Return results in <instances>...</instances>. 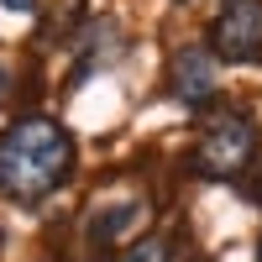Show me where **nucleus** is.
Instances as JSON below:
<instances>
[{
  "label": "nucleus",
  "mask_w": 262,
  "mask_h": 262,
  "mask_svg": "<svg viewBox=\"0 0 262 262\" xmlns=\"http://www.w3.org/2000/svg\"><path fill=\"white\" fill-rule=\"evenodd\" d=\"M79 163L74 131L53 116H21L0 131V194L16 205H42L69 184Z\"/></svg>",
  "instance_id": "obj_1"
},
{
  "label": "nucleus",
  "mask_w": 262,
  "mask_h": 262,
  "mask_svg": "<svg viewBox=\"0 0 262 262\" xmlns=\"http://www.w3.org/2000/svg\"><path fill=\"white\" fill-rule=\"evenodd\" d=\"M257 163V121L236 105H215L200 121V142H194V173L200 179L236 184Z\"/></svg>",
  "instance_id": "obj_2"
},
{
  "label": "nucleus",
  "mask_w": 262,
  "mask_h": 262,
  "mask_svg": "<svg viewBox=\"0 0 262 262\" xmlns=\"http://www.w3.org/2000/svg\"><path fill=\"white\" fill-rule=\"evenodd\" d=\"M210 53L221 63H262V0H221Z\"/></svg>",
  "instance_id": "obj_3"
},
{
  "label": "nucleus",
  "mask_w": 262,
  "mask_h": 262,
  "mask_svg": "<svg viewBox=\"0 0 262 262\" xmlns=\"http://www.w3.org/2000/svg\"><path fill=\"white\" fill-rule=\"evenodd\" d=\"M215 84H221V69H215V53L210 48H179L173 53V63H168V90H173V100H184L189 111H205L210 105V95H215Z\"/></svg>",
  "instance_id": "obj_4"
},
{
  "label": "nucleus",
  "mask_w": 262,
  "mask_h": 262,
  "mask_svg": "<svg viewBox=\"0 0 262 262\" xmlns=\"http://www.w3.org/2000/svg\"><path fill=\"white\" fill-rule=\"evenodd\" d=\"M121 48H126V37H121V27L111 16H100V21H90V32L79 37V69L69 74V90H79L84 79H95V74H105V69H116V58H121Z\"/></svg>",
  "instance_id": "obj_5"
},
{
  "label": "nucleus",
  "mask_w": 262,
  "mask_h": 262,
  "mask_svg": "<svg viewBox=\"0 0 262 262\" xmlns=\"http://www.w3.org/2000/svg\"><path fill=\"white\" fill-rule=\"evenodd\" d=\"M147 215V205L142 200H121V205H111V210H100L95 221H90V236H95V247H111V242H121V236L131 231Z\"/></svg>",
  "instance_id": "obj_6"
},
{
  "label": "nucleus",
  "mask_w": 262,
  "mask_h": 262,
  "mask_svg": "<svg viewBox=\"0 0 262 262\" xmlns=\"http://www.w3.org/2000/svg\"><path fill=\"white\" fill-rule=\"evenodd\" d=\"M116 262H173V236H163V231H152V236H137Z\"/></svg>",
  "instance_id": "obj_7"
},
{
  "label": "nucleus",
  "mask_w": 262,
  "mask_h": 262,
  "mask_svg": "<svg viewBox=\"0 0 262 262\" xmlns=\"http://www.w3.org/2000/svg\"><path fill=\"white\" fill-rule=\"evenodd\" d=\"M11 95H16V69L0 58V105H11Z\"/></svg>",
  "instance_id": "obj_8"
},
{
  "label": "nucleus",
  "mask_w": 262,
  "mask_h": 262,
  "mask_svg": "<svg viewBox=\"0 0 262 262\" xmlns=\"http://www.w3.org/2000/svg\"><path fill=\"white\" fill-rule=\"evenodd\" d=\"M0 6L16 11V16H32V11H37V0H0Z\"/></svg>",
  "instance_id": "obj_9"
},
{
  "label": "nucleus",
  "mask_w": 262,
  "mask_h": 262,
  "mask_svg": "<svg viewBox=\"0 0 262 262\" xmlns=\"http://www.w3.org/2000/svg\"><path fill=\"white\" fill-rule=\"evenodd\" d=\"M257 205H262V184H257Z\"/></svg>",
  "instance_id": "obj_10"
},
{
  "label": "nucleus",
  "mask_w": 262,
  "mask_h": 262,
  "mask_svg": "<svg viewBox=\"0 0 262 262\" xmlns=\"http://www.w3.org/2000/svg\"><path fill=\"white\" fill-rule=\"evenodd\" d=\"M257 262H262V242H257Z\"/></svg>",
  "instance_id": "obj_11"
}]
</instances>
